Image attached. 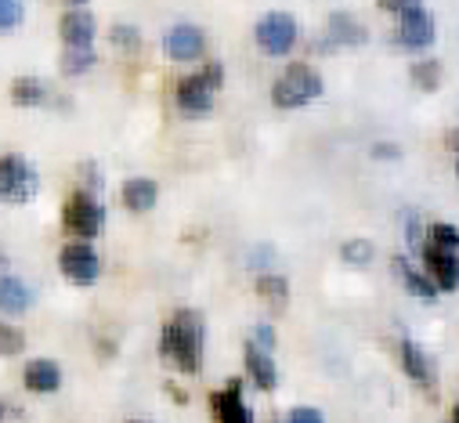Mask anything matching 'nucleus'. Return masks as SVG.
<instances>
[{
	"mask_svg": "<svg viewBox=\"0 0 459 423\" xmlns=\"http://www.w3.org/2000/svg\"><path fill=\"white\" fill-rule=\"evenodd\" d=\"M409 76H412V83L420 91H434L441 83V62L437 58H420V62H412Z\"/></svg>",
	"mask_w": 459,
	"mask_h": 423,
	"instance_id": "21",
	"label": "nucleus"
},
{
	"mask_svg": "<svg viewBox=\"0 0 459 423\" xmlns=\"http://www.w3.org/2000/svg\"><path fill=\"white\" fill-rule=\"evenodd\" d=\"M22 344H26V337L15 326L0 323V355H15V351H22Z\"/></svg>",
	"mask_w": 459,
	"mask_h": 423,
	"instance_id": "27",
	"label": "nucleus"
},
{
	"mask_svg": "<svg viewBox=\"0 0 459 423\" xmlns=\"http://www.w3.org/2000/svg\"><path fill=\"white\" fill-rule=\"evenodd\" d=\"M377 4H380L384 12H394V15H402L405 8H416L420 0H377Z\"/></svg>",
	"mask_w": 459,
	"mask_h": 423,
	"instance_id": "32",
	"label": "nucleus"
},
{
	"mask_svg": "<svg viewBox=\"0 0 459 423\" xmlns=\"http://www.w3.org/2000/svg\"><path fill=\"white\" fill-rule=\"evenodd\" d=\"M247 373L254 376V384L261 387V391H272L275 384H279V369H275V362H272V351H264L261 344H247Z\"/></svg>",
	"mask_w": 459,
	"mask_h": 423,
	"instance_id": "15",
	"label": "nucleus"
},
{
	"mask_svg": "<svg viewBox=\"0 0 459 423\" xmlns=\"http://www.w3.org/2000/svg\"><path fill=\"white\" fill-rule=\"evenodd\" d=\"M62 221L80 239H94L101 232V225H105V210L91 192H76V195H69V203L62 210Z\"/></svg>",
	"mask_w": 459,
	"mask_h": 423,
	"instance_id": "4",
	"label": "nucleus"
},
{
	"mask_svg": "<svg viewBox=\"0 0 459 423\" xmlns=\"http://www.w3.org/2000/svg\"><path fill=\"white\" fill-rule=\"evenodd\" d=\"M340 257L348 261V264H359L362 268V264L373 261V243L369 239H348V243L340 246Z\"/></svg>",
	"mask_w": 459,
	"mask_h": 423,
	"instance_id": "24",
	"label": "nucleus"
},
{
	"mask_svg": "<svg viewBox=\"0 0 459 423\" xmlns=\"http://www.w3.org/2000/svg\"><path fill=\"white\" fill-rule=\"evenodd\" d=\"M91 65H94V51L91 47H65V55H62V73L65 76H80Z\"/></svg>",
	"mask_w": 459,
	"mask_h": 423,
	"instance_id": "23",
	"label": "nucleus"
},
{
	"mask_svg": "<svg viewBox=\"0 0 459 423\" xmlns=\"http://www.w3.org/2000/svg\"><path fill=\"white\" fill-rule=\"evenodd\" d=\"M22 0H0V33H8L22 22Z\"/></svg>",
	"mask_w": 459,
	"mask_h": 423,
	"instance_id": "26",
	"label": "nucleus"
},
{
	"mask_svg": "<svg viewBox=\"0 0 459 423\" xmlns=\"http://www.w3.org/2000/svg\"><path fill=\"white\" fill-rule=\"evenodd\" d=\"M420 254H423V268L434 279V286L441 293H455L459 289V250H445V246L427 239Z\"/></svg>",
	"mask_w": 459,
	"mask_h": 423,
	"instance_id": "7",
	"label": "nucleus"
},
{
	"mask_svg": "<svg viewBox=\"0 0 459 423\" xmlns=\"http://www.w3.org/2000/svg\"><path fill=\"white\" fill-rule=\"evenodd\" d=\"M58 384H62L58 362H51V358H33V362L26 366V387H30V391L51 394V391H58Z\"/></svg>",
	"mask_w": 459,
	"mask_h": 423,
	"instance_id": "16",
	"label": "nucleus"
},
{
	"mask_svg": "<svg viewBox=\"0 0 459 423\" xmlns=\"http://www.w3.org/2000/svg\"><path fill=\"white\" fill-rule=\"evenodd\" d=\"M30 289L19 279H0V311H22L30 307Z\"/></svg>",
	"mask_w": 459,
	"mask_h": 423,
	"instance_id": "20",
	"label": "nucleus"
},
{
	"mask_svg": "<svg viewBox=\"0 0 459 423\" xmlns=\"http://www.w3.org/2000/svg\"><path fill=\"white\" fill-rule=\"evenodd\" d=\"M398 355H402V369L412 376V384L423 387L427 394H434V366H430L427 351L416 341H402L398 344Z\"/></svg>",
	"mask_w": 459,
	"mask_h": 423,
	"instance_id": "10",
	"label": "nucleus"
},
{
	"mask_svg": "<svg viewBox=\"0 0 459 423\" xmlns=\"http://www.w3.org/2000/svg\"><path fill=\"white\" fill-rule=\"evenodd\" d=\"M427 239H430V243H437V246H445V250H459V229H455V225H448V221L430 225V229H427Z\"/></svg>",
	"mask_w": 459,
	"mask_h": 423,
	"instance_id": "25",
	"label": "nucleus"
},
{
	"mask_svg": "<svg viewBox=\"0 0 459 423\" xmlns=\"http://www.w3.org/2000/svg\"><path fill=\"white\" fill-rule=\"evenodd\" d=\"M394 272H398V279L405 282V289L412 293V297H420V300H434L441 289L434 286V279L430 275H423V272H416L412 268V261L409 257H394Z\"/></svg>",
	"mask_w": 459,
	"mask_h": 423,
	"instance_id": "17",
	"label": "nucleus"
},
{
	"mask_svg": "<svg viewBox=\"0 0 459 423\" xmlns=\"http://www.w3.org/2000/svg\"><path fill=\"white\" fill-rule=\"evenodd\" d=\"M448 423H459V405L452 409V419H448Z\"/></svg>",
	"mask_w": 459,
	"mask_h": 423,
	"instance_id": "35",
	"label": "nucleus"
},
{
	"mask_svg": "<svg viewBox=\"0 0 459 423\" xmlns=\"http://www.w3.org/2000/svg\"><path fill=\"white\" fill-rule=\"evenodd\" d=\"M156 195H160V188H156V181H149V177H131V181L124 185V203H127L131 210H152V206H156Z\"/></svg>",
	"mask_w": 459,
	"mask_h": 423,
	"instance_id": "18",
	"label": "nucleus"
},
{
	"mask_svg": "<svg viewBox=\"0 0 459 423\" xmlns=\"http://www.w3.org/2000/svg\"><path fill=\"white\" fill-rule=\"evenodd\" d=\"M163 358H170L181 373H203V319L195 311H178L163 330Z\"/></svg>",
	"mask_w": 459,
	"mask_h": 423,
	"instance_id": "1",
	"label": "nucleus"
},
{
	"mask_svg": "<svg viewBox=\"0 0 459 423\" xmlns=\"http://www.w3.org/2000/svg\"><path fill=\"white\" fill-rule=\"evenodd\" d=\"M445 145H448L452 152H459V127H452V131L445 134Z\"/></svg>",
	"mask_w": 459,
	"mask_h": 423,
	"instance_id": "34",
	"label": "nucleus"
},
{
	"mask_svg": "<svg viewBox=\"0 0 459 423\" xmlns=\"http://www.w3.org/2000/svg\"><path fill=\"white\" fill-rule=\"evenodd\" d=\"M325 33H329V44H343V47H355V44L369 40V30L355 15H348V12H333Z\"/></svg>",
	"mask_w": 459,
	"mask_h": 423,
	"instance_id": "14",
	"label": "nucleus"
},
{
	"mask_svg": "<svg viewBox=\"0 0 459 423\" xmlns=\"http://www.w3.org/2000/svg\"><path fill=\"white\" fill-rule=\"evenodd\" d=\"M373 156H377V160H398V156H402V152H398V149H394V145H384V142H380V145H377V149H373Z\"/></svg>",
	"mask_w": 459,
	"mask_h": 423,
	"instance_id": "33",
	"label": "nucleus"
},
{
	"mask_svg": "<svg viewBox=\"0 0 459 423\" xmlns=\"http://www.w3.org/2000/svg\"><path fill=\"white\" fill-rule=\"evenodd\" d=\"M254 33H257L261 51H268V55H290L293 44H297V37H300L297 19L286 15V12H268V15L257 22Z\"/></svg>",
	"mask_w": 459,
	"mask_h": 423,
	"instance_id": "6",
	"label": "nucleus"
},
{
	"mask_svg": "<svg viewBox=\"0 0 459 423\" xmlns=\"http://www.w3.org/2000/svg\"><path fill=\"white\" fill-rule=\"evenodd\" d=\"M210 401H213L217 423H250V409L243 401V384L239 380H232L224 391H217Z\"/></svg>",
	"mask_w": 459,
	"mask_h": 423,
	"instance_id": "11",
	"label": "nucleus"
},
{
	"mask_svg": "<svg viewBox=\"0 0 459 423\" xmlns=\"http://www.w3.org/2000/svg\"><path fill=\"white\" fill-rule=\"evenodd\" d=\"M221 83H224L221 62H210L203 73L181 80V83H178V105H181V113H192V117L210 113V109H213V91H217Z\"/></svg>",
	"mask_w": 459,
	"mask_h": 423,
	"instance_id": "3",
	"label": "nucleus"
},
{
	"mask_svg": "<svg viewBox=\"0 0 459 423\" xmlns=\"http://www.w3.org/2000/svg\"><path fill=\"white\" fill-rule=\"evenodd\" d=\"M112 44L124 47V51H138L142 47V33L134 26H117V30H112Z\"/></svg>",
	"mask_w": 459,
	"mask_h": 423,
	"instance_id": "28",
	"label": "nucleus"
},
{
	"mask_svg": "<svg viewBox=\"0 0 459 423\" xmlns=\"http://www.w3.org/2000/svg\"><path fill=\"white\" fill-rule=\"evenodd\" d=\"M12 98L19 105H40V101H48V83L37 80V76H19L12 83Z\"/></svg>",
	"mask_w": 459,
	"mask_h": 423,
	"instance_id": "19",
	"label": "nucleus"
},
{
	"mask_svg": "<svg viewBox=\"0 0 459 423\" xmlns=\"http://www.w3.org/2000/svg\"><path fill=\"white\" fill-rule=\"evenodd\" d=\"M203 47H206V37H203V30H195V26H174V30L167 33V55H170L174 62H192V58L203 55Z\"/></svg>",
	"mask_w": 459,
	"mask_h": 423,
	"instance_id": "12",
	"label": "nucleus"
},
{
	"mask_svg": "<svg viewBox=\"0 0 459 423\" xmlns=\"http://www.w3.org/2000/svg\"><path fill=\"white\" fill-rule=\"evenodd\" d=\"M58 33H62L65 47H91V40H94V15L83 12V8H73V12L62 15Z\"/></svg>",
	"mask_w": 459,
	"mask_h": 423,
	"instance_id": "13",
	"label": "nucleus"
},
{
	"mask_svg": "<svg viewBox=\"0 0 459 423\" xmlns=\"http://www.w3.org/2000/svg\"><path fill=\"white\" fill-rule=\"evenodd\" d=\"M405 243H409L412 250H423V243H427V232H423V225L416 221V214L405 218Z\"/></svg>",
	"mask_w": 459,
	"mask_h": 423,
	"instance_id": "29",
	"label": "nucleus"
},
{
	"mask_svg": "<svg viewBox=\"0 0 459 423\" xmlns=\"http://www.w3.org/2000/svg\"><path fill=\"white\" fill-rule=\"evenodd\" d=\"M394 40H398L405 51H427V47L434 44V15L423 12L420 4H416V8H405V12L398 15Z\"/></svg>",
	"mask_w": 459,
	"mask_h": 423,
	"instance_id": "8",
	"label": "nucleus"
},
{
	"mask_svg": "<svg viewBox=\"0 0 459 423\" xmlns=\"http://www.w3.org/2000/svg\"><path fill=\"white\" fill-rule=\"evenodd\" d=\"M76 4H80V0H76Z\"/></svg>",
	"mask_w": 459,
	"mask_h": 423,
	"instance_id": "37",
	"label": "nucleus"
},
{
	"mask_svg": "<svg viewBox=\"0 0 459 423\" xmlns=\"http://www.w3.org/2000/svg\"><path fill=\"white\" fill-rule=\"evenodd\" d=\"M254 344H261V348H264V351H272V348H275V330H272V326H264V323H261V326H257V330H254Z\"/></svg>",
	"mask_w": 459,
	"mask_h": 423,
	"instance_id": "31",
	"label": "nucleus"
},
{
	"mask_svg": "<svg viewBox=\"0 0 459 423\" xmlns=\"http://www.w3.org/2000/svg\"><path fill=\"white\" fill-rule=\"evenodd\" d=\"M58 268H62V275H65L69 282L91 286V282H98L101 261H98V254H94L87 243H69V246L58 254Z\"/></svg>",
	"mask_w": 459,
	"mask_h": 423,
	"instance_id": "9",
	"label": "nucleus"
},
{
	"mask_svg": "<svg viewBox=\"0 0 459 423\" xmlns=\"http://www.w3.org/2000/svg\"><path fill=\"white\" fill-rule=\"evenodd\" d=\"M257 293H261L275 311L286 307V300H290V286H286L282 275H261V279H257Z\"/></svg>",
	"mask_w": 459,
	"mask_h": 423,
	"instance_id": "22",
	"label": "nucleus"
},
{
	"mask_svg": "<svg viewBox=\"0 0 459 423\" xmlns=\"http://www.w3.org/2000/svg\"><path fill=\"white\" fill-rule=\"evenodd\" d=\"M286 423H325V419H322L318 409H307V405H304V409H293Z\"/></svg>",
	"mask_w": 459,
	"mask_h": 423,
	"instance_id": "30",
	"label": "nucleus"
},
{
	"mask_svg": "<svg viewBox=\"0 0 459 423\" xmlns=\"http://www.w3.org/2000/svg\"><path fill=\"white\" fill-rule=\"evenodd\" d=\"M455 174H459V163H455Z\"/></svg>",
	"mask_w": 459,
	"mask_h": 423,
	"instance_id": "36",
	"label": "nucleus"
},
{
	"mask_svg": "<svg viewBox=\"0 0 459 423\" xmlns=\"http://www.w3.org/2000/svg\"><path fill=\"white\" fill-rule=\"evenodd\" d=\"M37 195V174L22 156H0V199L30 203Z\"/></svg>",
	"mask_w": 459,
	"mask_h": 423,
	"instance_id": "5",
	"label": "nucleus"
},
{
	"mask_svg": "<svg viewBox=\"0 0 459 423\" xmlns=\"http://www.w3.org/2000/svg\"><path fill=\"white\" fill-rule=\"evenodd\" d=\"M322 94V76L307 62H293L272 87V101L279 109H300V105L315 101Z\"/></svg>",
	"mask_w": 459,
	"mask_h": 423,
	"instance_id": "2",
	"label": "nucleus"
}]
</instances>
